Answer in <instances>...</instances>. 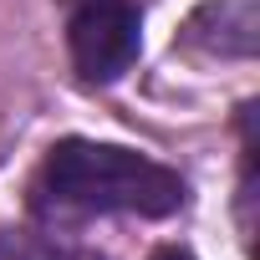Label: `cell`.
<instances>
[{
	"mask_svg": "<svg viewBox=\"0 0 260 260\" xmlns=\"http://www.w3.org/2000/svg\"><path fill=\"white\" fill-rule=\"evenodd\" d=\"M72 61L87 82H117L138 61L143 46V16L133 0H87L67 21Z\"/></svg>",
	"mask_w": 260,
	"mask_h": 260,
	"instance_id": "7a4b0ae2",
	"label": "cell"
},
{
	"mask_svg": "<svg viewBox=\"0 0 260 260\" xmlns=\"http://www.w3.org/2000/svg\"><path fill=\"white\" fill-rule=\"evenodd\" d=\"M153 260H194V255H189V250H158Z\"/></svg>",
	"mask_w": 260,
	"mask_h": 260,
	"instance_id": "3957f363",
	"label": "cell"
},
{
	"mask_svg": "<svg viewBox=\"0 0 260 260\" xmlns=\"http://www.w3.org/2000/svg\"><path fill=\"white\" fill-rule=\"evenodd\" d=\"M31 204L46 219H87V214H148L164 219L184 204V179L148 153L61 138L31 184Z\"/></svg>",
	"mask_w": 260,
	"mask_h": 260,
	"instance_id": "6da1fadb",
	"label": "cell"
}]
</instances>
